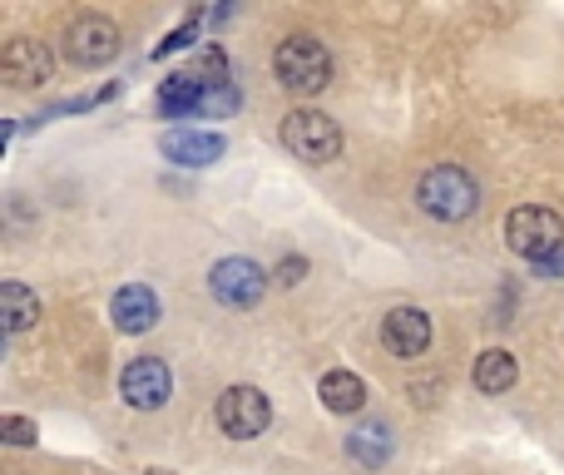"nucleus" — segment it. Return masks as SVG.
I'll use <instances>...</instances> for the list:
<instances>
[{"label":"nucleus","instance_id":"3","mask_svg":"<svg viewBox=\"0 0 564 475\" xmlns=\"http://www.w3.org/2000/svg\"><path fill=\"white\" fill-rule=\"evenodd\" d=\"M282 144L302 159V164H332L341 154V129L322 109H292L282 119Z\"/></svg>","mask_w":564,"mask_h":475},{"label":"nucleus","instance_id":"11","mask_svg":"<svg viewBox=\"0 0 564 475\" xmlns=\"http://www.w3.org/2000/svg\"><path fill=\"white\" fill-rule=\"evenodd\" d=\"M109 317H115L119 332H129V337H144V332L159 322V298L144 288V282H129V288L115 292V302H109Z\"/></svg>","mask_w":564,"mask_h":475},{"label":"nucleus","instance_id":"2","mask_svg":"<svg viewBox=\"0 0 564 475\" xmlns=\"http://www.w3.org/2000/svg\"><path fill=\"white\" fill-rule=\"evenodd\" d=\"M278 69V85L292 89V95H317V89L332 85V55L322 40L312 35H288L273 55Z\"/></svg>","mask_w":564,"mask_h":475},{"label":"nucleus","instance_id":"20","mask_svg":"<svg viewBox=\"0 0 564 475\" xmlns=\"http://www.w3.org/2000/svg\"><path fill=\"white\" fill-rule=\"evenodd\" d=\"M0 431H6L10 446H30V441H35V427H30L25 417H6L0 421Z\"/></svg>","mask_w":564,"mask_h":475},{"label":"nucleus","instance_id":"1","mask_svg":"<svg viewBox=\"0 0 564 475\" xmlns=\"http://www.w3.org/2000/svg\"><path fill=\"white\" fill-rule=\"evenodd\" d=\"M416 204L426 208L431 218H441V224H466V218L480 208V188L466 169L441 164V169H426V174H421Z\"/></svg>","mask_w":564,"mask_h":475},{"label":"nucleus","instance_id":"9","mask_svg":"<svg viewBox=\"0 0 564 475\" xmlns=\"http://www.w3.org/2000/svg\"><path fill=\"white\" fill-rule=\"evenodd\" d=\"M119 391H124V401L134 411H159L169 401V391H174V377H169V367L159 357H134L124 367V377H119Z\"/></svg>","mask_w":564,"mask_h":475},{"label":"nucleus","instance_id":"5","mask_svg":"<svg viewBox=\"0 0 564 475\" xmlns=\"http://www.w3.org/2000/svg\"><path fill=\"white\" fill-rule=\"evenodd\" d=\"M214 417H218V427H224V436L253 441L273 427V401H268L258 387H228L224 397H218Z\"/></svg>","mask_w":564,"mask_h":475},{"label":"nucleus","instance_id":"4","mask_svg":"<svg viewBox=\"0 0 564 475\" xmlns=\"http://www.w3.org/2000/svg\"><path fill=\"white\" fill-rule=\"evenodd\" d=\"M506 242L520 258L545 262V258H555V252H564V218L555 208H516V214L506 218Z\"/></svg>","mask_w":564,"mask_h":475},{"label":"nucleus","instance_id":"22","mask_svg":"<svg viewBox=\"0 0 564 475\" xmlns=\"http://www.w3.org/2000/svg\"><path fill=\"white\" fill-rule=\"evenodd\" d=\"M302 268H307L302 258H288V262H282V282H297V278H302Z\"/></svg>","mask_w":564,"mask_h":475},{"label":"nucleus","instance_id":"13","mask_svg":"<svg viewBox=\"0 0 564 475\" xmlns=\"http://www.w3.org/2000/svg\"><path fill=\"white\" fill-rule=\"evenodd\" d=\"M317 397H322V407L337 411V417H351V411L367 407V387H361L357 371H327L322 387H317Z\"/></svg>","mask_w":564,"mask_h":475},{"label":"nucleus","instance_id":"21","mask_svg":"<svg viewBox=\"0 0 564 475\" xmlns=\"http://www.w3.org/2000/svg\"><path fill=\"white\" fill-rule=\"evenodd\" d=\"M535 272H540V278H555V272H564V252H560V258H545V262H535Z\"/></svg>","mask_w":564,"mask_h":475},{"label":"nucleus","instance_id":"16","mask_svg":"<svg viewBox=\"0 0 564 475\" xmlns=\"http://www.w3.org/2000/svg\"><path fill=\"white\" fill-rule=\"evenodd\" d=\"M208 89L198 85L194 75H169L164 89H159V115L169 119H184V115H198V105H204Z\"/></svg>","mask_w":564,"mask_h":475},{"label":"nucleus","instance_id":"10","mask_svg":"<svg viewBox=\"0 0 564 475\" xmlns=\"http://www.w3.org/2000/svg\"><path fill=\"white\" fill-rule=\"evenodd\" d=\"M381 347L391 357H421L431 347V317L421 307H391L387 322H381Z\"/></svg>","mask_w":564,"mask_h":475},{"label":"nucleus","instance_id":"12","mask_svg":"<svg viewBox=\"0 0 564 475\" xmlns=\"http://www.w3.org/2000/svg\"><path fill=\"white\" fill-rule=\"evenodd\" d=\"M164 154L184 169H208L218 154H224V139L218 134H194V129H178V134L164 139Z\"/></svg>","mask_w":564,"mask_h":475},{"label":"nucleus","instance_id":"15","mask_svg":"<svg viewBox=\"0 0 564 475\" xmlns=\"http://www.w3.org/2000/svg\"><path fill=\"white\" fill-rule=\"evenodd\" d=\"M347 456L357 461V466H367V471H381L391 461V431L381 427V421H367L361 431H351Z\"/></svg>","mask_w":564,"mask_h":475},{"label":"nucleus","instance_id":"7","mask_svg":"<svg viewBox=\"0 0 564 475\" xmlns=\"http://www.w3.org/2000/svg\"><path fill=\"white\" fill-rule=\"evenodd\" d=\"M208 288L224 307H258L268 292V278L253 258H224L214 272H208Z\"/></svg>","mask_w":564,"mask_h":475},{"label":"nucleus","instance_id":"14","mask_svg":"<svg viewBox=\"0 0 564 475\" xmlns=\"http://www.w3.org/2000/svg\"><path fill=\"white\" fill-rule=\"evenodd\" d=\"M520 377V361L510 357L506 347H490L476 357V387L486 391V397H500V391H510Z\"/></svg>","mask_w":564,"mask_h":475},{"label":"nucleus","instance_id":"19","mask_svg":"<svg viewBox=\"0 0 564 475\" xmlns=\"http://www.w3.org/2000/svg\"><path fill=\"white\" fill-rule=\"evenodd\" d=\"M234 109H238V89L234 85H218V89H208V95H204V105H198V115H234Z\"/></svg>","mask_w":564,"mask_h":475},{"label":"nucleus","instance_id":"8","mask_svg":"<svg viewBox=\"0 0 564 475\" xmlns=\"http://www.w3.org/2000/svg\"><path fill=\"white\" fill-rule=\"evenodd\" d=\"M0 75H6V85H15V89H35L55 75V55H50L40 40L15 35V40H6V50H0Z\"/></svg>","mask_w":564,"mask_h":475},{"label":"nucleus","instance_id":"18","mask_svg":"<svg viewBox=\"0 0 564 475\" xmlns=\"http://www.w3.org/2000/svg\"><path fill=\"white\" fill-rule=\"evenodd\" d=\"M188 75L198 79V85L204 89H218V85H228V60H224V50L218 45H208L204 55L194 60V69H188Z\"/></svg>","mask_w":564,"mask_h":475},{"label":"nucleus","instance_id":"17","mask_svg":"<svg viewBox=\"0 0 564 475\" xmlns=\"http://www.w3.org/2000/svg\"><path fill=\"white\" fill-rule=\"evenodd\" d=\"M0 307H6V332L10 337L25 332L30 322L40 317V298L25 288V282H6V288H0Z\"/></svg>","mask_w":564,"mask_h":475},{"label":"nucleus","instance_id":"6","mask_svg":"<svg viewBox=\"0 0 564 475\" xmlns=\"http://www.w3.org/2000/svg\"><path fill=\"white\" fill-rule=\"evenodd\" d=\"M119 55V25L109 15H79L69 20L65 30V60L79 69H95V65H109V60Z\"/></svg>","mask_w":564,"mask_h":475}]
</instances>
